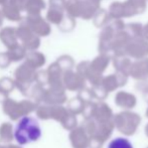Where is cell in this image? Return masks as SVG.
I'll return each mask as SVG.
<instances>
[{
	"label": "cell",
	"mask_w": 148,
	"mask_h": 148,
	"mask_svg": "<svg viewBox=\"0 0 148 148\" xmlns=\"http://www.w3.org/2000/svg\"><path fill=\"white\" fill-rule=\"evenodd\" d=\"M42 136L40 123L35 117L23 116L16 122L13 129V137L19 145H27L38 141Z\"/></svg>",
	"instance_id": "6da1fadb"
},
{
	"label": "cell",
	"mask_w": 148,
	"mask_h": 148,
	"mask_svg": "<svg viewBox=\"0 0 148 148\" xmlns=\"http://www.w3.org/2000/svg\"><path fill=\"white\" fill-rule=\"evenodd\" d=\"M107 148H134L130 140L125 137H117L111 140Z\"/></svg>",
	"instance_id": "7a4b0ae2"
}]
</instances>
